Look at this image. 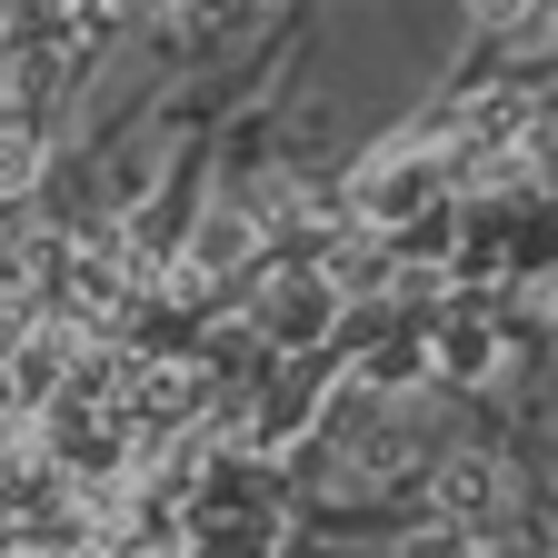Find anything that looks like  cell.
Returning a JSON list of instances; mask_svg holds the SVG:
<instances>
[{"mask_svg":"<svg viewBox=\"0 0 558 558\" xmlns=\"http://www.w3.org/2000/svg\"><path fill=\"white\" fill-rule=\"evenodd\" d=\"M31 160H40L31 120H11V110H0V190H21V180H31Z\"/></svg>","mask_w":558,"mask_h":558,"instance_id":"1","label":"cell"}]
</instances>
